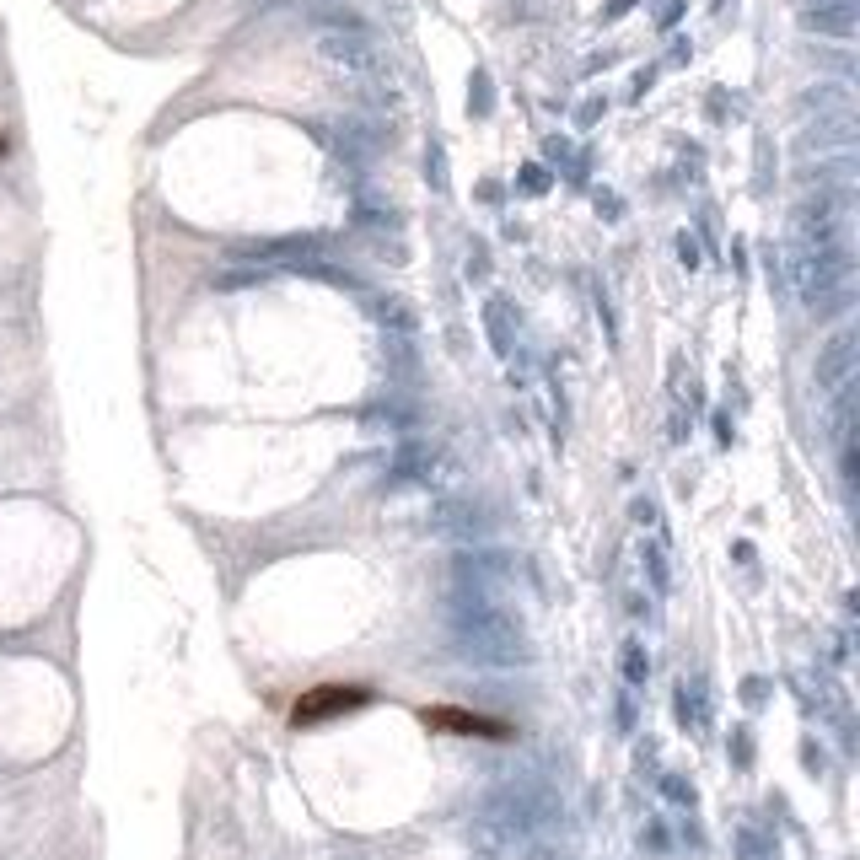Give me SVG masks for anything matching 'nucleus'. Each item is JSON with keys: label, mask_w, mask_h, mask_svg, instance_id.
<instances>
[{"label": "nucleus", "mask_w": 860, "mask_h": 860, "mask_svg": "<svg viewBox=\"0 0 860 860\" xmlns=\"http://www.w3.org/2000/svg\"><path fill=\"white\" fill-rule=\"evenodd\" d=\"M366 705V689H339V683H323V689H312V694H301L296 699V710H291V726H317V721H334V716H344V710H361Z\"/></svg>", "instance_id": "f257e3e1"}, {"label": "nucleus", "mask_w": 860, "mask_h": 860, "mask_svg": "<svg viewBox=\"0 0 860 860\" xmlns=\"http://www.w3.org/2000/svg\"><path fill=\"white\" fill-rule=\"evenodd\" d=\"M425 726H436V732H463V737H506L500 721H484V716H468V710H447V705L425 710Z\"/></svg>", "instance_id": "f03ea898"}]
</instances>
